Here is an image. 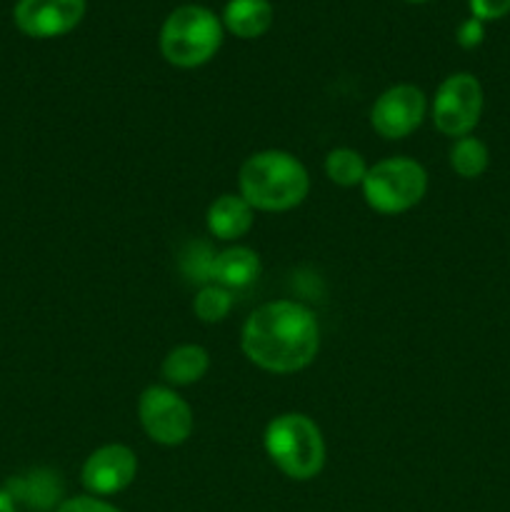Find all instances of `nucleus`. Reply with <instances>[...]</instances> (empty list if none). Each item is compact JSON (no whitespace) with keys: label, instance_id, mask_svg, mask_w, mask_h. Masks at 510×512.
<instances>
[{"label":"nucleus","instance_id":"obj_1","mask_svg":"<svg viewBox=\"0 0 510 512\" xmlns=\"http://www.w3.org/2000/svg\"><path fill=\"white\" fill-rule=\"evenodd\" d=\"M240 348L255 368L293 375L308 368L320 350V325L313 310L295 300H273L248 315Z\"/></svg>","mask_w":510,"mask_h":512},{"label":"nucleus","instance_id":"obj_2","mask_svg":"<svg viewBox=\"0 0 510 512\" xmlns=\"http://www.w3.org/2000/svg\"><path fill=\"white\" fill-rule=\"evenodd\" d=\"M240 195L253 210L263 213H285L308 198V168L288 150H260L245 158L238 173Z\"/></svg>","mask_w":510,"mask_h":512},{"label":"nucleus","instance_id":"obj_3","mask_svg":"<svg viewBox=\"0 0 510 512\" xmlns=\"http://www.w3.org/2000/svg\"><path fill=\"white\" fill-rule=\"evenodd\" d=\"M263 448L275 468L290 480H313L325 468V440L313 418L283 413L268 423Z\"/></svg>","mask_w":510,"mask_h":512},{"label":"nucleus","instance_id":"obj_4","mask_svg":"<svg viewBox=\"0 0 510 512\" xmlns=\"http://www.w3.org/2000/svg\"><path fill=\"white\" fill-rule=\"evenodd\" d=\"M223 45V23L203 5H180L160 28V53L175 68H200Z\"/></svg>","mask_w":510,"mask_h":512},{"label":"nucleus","instance_id":"obj_5","mask_svg":"<svg viewBox=\"0 0 510 512\" xmlns=\"http://www.w3.org/2000/svg\"><path fill=\"white\" fill-rule=\"evenodd\" d=\"M360 188L370 210L380 215H400L413 210L425 198L428 173L418 160L393 155L368 165Z\"/></svg>","mask_w":510,"mask_h":512},{"label":"nucleus","instance_id":"obj_6","mask_svg":"<svg viewBox=\"0 0 510 512\" xmlns=\"http://www.w3.org/2000/svg\"><path fill=\"white\" fill-rule=\"evenodd\" d=\"M483 85L473 73H453L438 85L433 98V125L445 138H465L483 115Z\"/></svg>","mask_w":510,"mask_h":512},{"label":"nucleus","instance_id":"obj_7","mask_svg":"<svg viewBox=\"0 0 510 512\" xmlns=\"http://www.w3.org/2000/svg\"><path fill=\"white\" fill-rule=\"evenodd\" d=\"M138 418L145 435L165 448H178L193 435L190 405L168 385H150L138 398Z\"/></svg>","mask_w":510,"mask_h":512},{"label":"nucleus","instance_id":"obj_8","mask_svg":"<svg viewBox=\"0 0 510 512\" xmlns=\"http://www.w3.org/2000/svg\"><path fill=\"white\" fill-rule=\"evenodd\" d=\"M428 98L413 83H400L378 95L370 108V125L385 140H403L423 125Z\"/></svg>","mask_w":510,"mask_h":512},{"label":"nucleus","instance_id":"obj_9","mask_svg":"<svg viewBox=\"0 0 510 512\" xmlns=\"http://www.w3.org/2000/svg\"><path fill=\"white\" fill-rule=\"evenodd\" d=\"M135 475H138V458L123 443H108L93 450L80 470L83 488L95 498L123 493L125 488L133 485Z\"/></svg>","mask_w":510,"mask_h":512},{"label":"nucleus","instance_id":"obj_10","mask_svg":"<svg viewBox=\"0 0 510 512\" xmlns=\"http://www.w3.org/2000/svg\"><path fill=\"white\" fill-rule=\"evenodd\" d=\"M85 0H18L15 25L30 38H60L78 28Z\"/></svg>","mask_w":510,"mask_h":512},{"label":"nucleus","instance_id":"obj_11","mask_svg":"<svg viewBox=\"0 0 510 512\" xmlns=\"http://www.w3.org/2000/svg\"><path fill=\"white\" fill-rule=\"evenodd\" d=\"M255 223V210L250 208L248 200L243 195L225 193L215 198L208 205L205 213V225L213 238L223 240V243H235V240L245 238Z\"/></svg>","mask_w":510,"mask_h":512},{"label":"nucleus","instance_id":"obj_12","mask_svg":"<svg viewBox=\"0 0 510 512\" xmlns=\"http://www.w3.org/2000/svg\"><path fill=\"white\" fill-rule=\"evenodd\" d=\"M260 270H263V265H260L258 253L253 248H245V245H230L210 260L213 283L230 290V293L250 288L260 278Z\"/></svg>","mask_w":510,"mask_h":512},{"label":"nucleus","instance_id":"obj_13","mask_svg":"<svg viewBox=\"0 0 510 512\" xmlns=\"http://www.w3.org/2000/svg\"><path fill=\"white\" fill-rule=\"evenodd\" d=\"M5 490L10 493V498L15 503L28 505L30 510L45 512L50 508L58 510V505L63 503V480L53 470H30L28 475H18V478H10Z\"/></svg>","mask_w":510,"mask_h":512},{"label":"nucleus","instance_id":"obj_14","mask_svg":"<svg viewBox=\"0 0 510 512\" xmlns=\"http://www.w3.org/2000/svg\"><path fill=\"white\" fill-rule=\"evenodd\" d=\"M210 370V355L203 345L185 343L170 350L163 358L160 373H163L168 388H188L200 383Z\"/></svg>","mask_w":510,"mask_h":512},{"label":"nucleus","instance_id":"obj_15","mask_svg":"<svg viewBox=\"0 0 510 512\" xmlns=\"http://www.w3.org/2000/svg\"><path fill=\"white\" fill-rule=\"evenodd\" d=\"M223 25L243 40H255L265 35L273 25V5L270 0H228L223 10Z\"/></svg>","mask_w":510,"mask_h":512},{"label":"nucleus","instance_id":"obj_16","mask_svg":"<svg viewBox=\"0 0 510 512\" xmlns=\"http://www.w3.org/2000/svg\"><path fill=\"white\" fill-rule=\"evenodd\" d=\"M488 165L490 150L483 140L473 138V135L453 140V148H450V168L455 170V175H460L465 180H475L488 170Z\"/></svg>","mask_w":510,"mask_h":512},{"label":"nucleus","instance_id":"obj_17","mask_svg":"<svg viewBox=\"0 0 510 512\" xmlns=\"http://www.w3.org/2000/svg\"><path fill=\"white\" fill-rule=\"evenodd\" d=\"M368 165L365 158L353 148H335L325 155V175L330 183L340 185V188H355L363 183Z\"/></svg>","mask_w":510,"mask_h":512},{"label":"nucleus","instance_id":"obj_18","mask_svg":"<svg viewBox=\"0 0 510 512\" xmlns=\"http://www.w3.org/2000/svg\"><path fill=\"white\" fill-rule=\"evenodd\" d=\"M233 310V293L220 285L210 283L195 293L193 300V313L195 318L203 320V323H223L225 318Z\"/></svg>","mask_w":510,"mask_h":512},{"label":"nucleus","instance_id":"obj_19","mask_svg":"<svg viewBox=\"0 0 510 512\" xmlns=\"http://www.w3.org/2000/svg\"><path fill=\"white\" fill-rule=\"evenodd\" d=\"M55 512H123V510L105 503L103 498H95V495H78V498L63 500Z\"/></svg>","mask_w":510,"mask_h":512},{"label":"nucleus","instance_id":"obj_20","mask_svg":"<svg viewBox=\"0 0 510 512\" xmlns=\"http://www.w3.org/2000/svg\"><path fill=\"white\" fill-rule=\"evenodd\" d=\"M470 13L480 23L488 20H500L510 13V0H470Z\"/></svg>","mask_w":510,"mask_h":512},{"label":"nucleus","instance_id":"obj_21","mask_svg":"<svg viewBox=\"0 0 510 512\" xmlns=\"http://www.w3.org/2000/svg\"><path fill=\"white\" fill-rule=\"evenodd\" d=\"M455 38H458L460 48H465V50L478 48V45L483 43V38H485L483 23H480L478 18H468L465 23H460L458 35H455Z\"/></svg>","mask_w":510,"mask_h":512},{"label":"nucleus","instance_id":"obj_22","mask_svg":"<svg viewBox=\"0 0 510 512\" xmlns=\"http://www.w3.org/2000/svg\"><path fill=\"white\" fill-rule=\"evenodd\" d=\"M0 512H18L15 510V500L10 498L8 490H0Z\"/></svg>","mask_w":510,"mask_h":512},{"label":"nucleus","instance_id":"obj_23","mask_svg":"<svg viewBox=\"0 0 510 512\" xmlns=\"http://www.w3.org/2000/svg\"><path fill=\"white\" fill-rule=\"evenodd\" d=\"M410 3H425V0H410Z\"/></svg>","mask_w":510,"mask_h":512}]
</instances>
